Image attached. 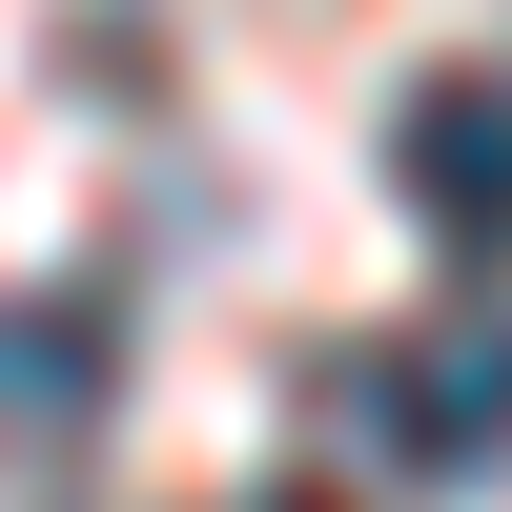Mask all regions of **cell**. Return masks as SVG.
<instances>
[{"instance_id": "obj_1", "label": "cell", "mask_w": 512, "mask_h": 512, "mask_svg": "<svg viewBox=\"0 0 512 512\" xmlns=\"http://www.w3.org/2000/svg\"><path fill=\"white\" fill-rule=\"evenodd\" d=\"M349 410L410 472H512V308H431L390 349H349Z\"/></svg>"}, {"instance_id": "obj_3", "label": "cell", "mask_w": 512, "mask_h": 512, "mask_svg": "<svg viewBox=\"0 0 512 512\" xmlns=\"http://www.w3.org/2000/svg\"><path fill=\"white\" fill-rule=\"evenodd\" d=\"M123 390V308L103 287H0V451H82Z\"/></svg>"}, {"instance_id": "obj_2", "label": "cell", "mask_w": 512, "mask_h": 512, "mask_svg": "<svg viewBox=\"0 0 512 512\" xmlns=\"http://www.w3.org/2000/svg\"><path fill=\"white\" fill-rule=\"evenodd\" d=\"M390 185H410V226H431L451 267H512V62L410 82V123H390Z\"/></svg>"}]
</instances>
